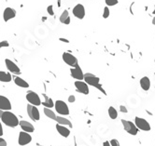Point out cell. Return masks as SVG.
Returning <instances> with one entry per match:
<instances>
[{
  "label": "cell",
  "mask_w": 155,
  "mask_h": 146,
  "mask_svg": "<svg viewBox=\"0 0 155 146\" xmlns=\"http://www.w3.org/2000/svg\"><path fill=\"white\" fill-rule=\"evenodd\" d=\"M75 101H76V99H75V96H74V95H70L68 97V102L70 103H73Z\"/></svg>",
  "instance_id": "obj_32"
},
{
  "label": "cell",
  "mask_w": 155,
  "mask_h": 146,
  "mask_svg": "<svg viewBox=\"0 0 155 146\" xmlns=\"http://www.w3.org/2000/svg\"><path fill=\"white\" fill-rule=\"evenodd\" d=\"M70 21H71V20H70V17H69L68 19L66 20L65 22V23H64V24H69V23H70Z\"/></svg>",
  "instance_id": "obj_37"
},
{
  "label": "cell",
  "mask_w": 155,
  "mask_h": 146,
  "mask_svg": "<svg viewBox=\"0 0 155 146\" xmlns=\"http://www.w3.org/2000/svg\"><path fill=\"white\" fill-rule=\"evenodd\" d=\"M122 124L124 130L130 135H134V136H135V135H136L137 132H138V129H137V127L136 126V124H134L131 121L122 119Z\"/></svg>",
  "instance_id": "obj_3"
},
{
  "label": "cell",
  "mask_w": 155,
  "mask_h": 146,
  "mask_svg": "<svg viewBox=\"0 0 155 146\" xmlns=\"http://www.w3.org/2000/svg\"><path fill=\"white\" fill-rule=\"evenodd\" d=\"M5 63H6V66L7 68H8V70L9 71L10 73L12 74H21V70L18 66H17L15 63H14L12 60H10L9 59H7L5 60Z\"/></svg>",
  "instance_id": "obj_13"
},
{
  "label": "cell",
  "mask_w": 155,
  "mask_h": 146,
  "mask_svg": "<svg viewBox=\"0 0 155 146\" xmlns=\"http://www.w3.org/2000/svg\"><path fill=\"white\" fill-rule=\"evenodd\" d=\"M56 122L60 125H63V126H69V127H72V123L67 118H65V117H62V116H57L56 118Z\"/></svg>",
  "instance_id": "obj_20"
},
{
  "label": "cell",
  "mask_w": 155,
  "mask_h": 146,
  "mask_svg": "<svg viewBox=\"0 0 155 146\" xmlns=\"http://www.w3.org/2000/svg\"><path fill=\"white\" fill-rule=\"evenodd\" d=\"M73 15L80 20H82L85 17V8L82 4H77L72 10Z\"/></svg>",
  "instance_id": "obj_10"
},
{
  "label": "cell",
  "mask_w": 155,
  "mask_h": 146,
  "mask_svg": "<svg viewBox=\"0 0 155 146\" xmlns=\"http://www.w3.org/2000/svg\"><path fill=\"white\" fill-rule=\"evenodd\" d=\"M108 115H110V117L111 119H116L118 117L117 110H116L114 107H112V106H110V107L108 108Z\"/></svg>",
  "instance_id": "obj_24"
},
{
  "label": "cell",
  "mask_w": 155,
  "mask_h": 146,
  "mask_svg": "<svg viewBox=\"0 0 155 146\" xmlns=\"http://www.w3.org/2000/svg\"><path fill=\"white\" fill-rule=\"evenodd\" d=\"M69 18V13H68V10H64L63 13L61 14V16H60V22L62 23H65V22L66 20H67Z\"/></svg>",
  "instance_id": "obj_25"
},
{
  "label": "cell",
  "mask_w": 155,
  "mask_h": 146,
  "mask_svg": "<svg viewBox=\"0 0 155 146\" xmlns=\"http://www.w3.org/2000/svg\"><path fill=\"white\" fill-rule=\"evenodd\" d=\"M54 107H55V110L57 111L58 113L62 115H69V108L67 104L63 102V101H56L55 103H54Z\"/></svg>",
  "instance_id": "obj_4"
},
{
  "label": "cell",
  "mask_w": 155,
  "mask_h": 146,
  "mask_svg": "<svg viewBox=\"0 0 155 146\" xmlns=\"http://www.w3.org/2000/svg\"><path fill=\"white\" fill-rule=\"evenodd\" d=\"M0 146H7V141L2 138H0Z\"/></svg>",
  "instance_id": "obj_33"
},
{
  "label": "cell",
  "mask_w": 155,
  "mask_h": 146,
  "mask_svg": "<svg viewBox=\"0 0 155 146\" xmlns=\"http://www.w3.org/2000/svg\"><path fill=\"white\" fill-rule=\"evenodd\" d=\"M27 113L30 118L34 121H38L40 118L39 112H38L37 106H35V105H32V104L27 105Z\"/></svg>",
  "instance_id": "obj_9"
},
{
  "label": "cell",
  "mask_w": 155,
  "mask_h": 146,
  "mask_svg": "<svg viewBox=\"0 0 155 146\" xmlns=\"http://www.w3.org/2000/svg\"><path fill=\"white\" fill-rule=\"evenodd\" d=\"M152 24H153V25H155V16L153 17V19H152Z\"/></svg>",
  "instance_id": "obj_39"
},
{
  "label": "cell",
  "mask_w": 155,
  "mask_h": 146,
  "mask_svg": "<svg viewBox=\"0 0 155 146\" xmlns=\"http://www.w3.org/2000/svg\"><path fill=\"white\" fill-rule=\"evenodd\" d=\"M20 126L21 127H22V129L23 131H25V132H33V131L35 130L34 129V126L31 123L27 122V121H20Z\"/></svg>",
  "instance_id": "obj_16"
},
{
  "label": "cell",
  "mask_w": 155,
  "mask_h": 146,
  "mask_svg": "<svg viewBox=\"0 0 155 146\" xmlns=\"http://www.w3.org/2000/svg\"><path fill=\"white\" fill-rule=\"evenodd\" d=\"M16 16V11L11 8H7L3 12V19L5 22H9L10 19H13Z\"/></svg>",
  "instance_id": "obj_15"
},
{
  "label": "cell",
  "mask_w": 155,
  "mask_h": 146,
  "mask_svg": "<svg viewBox=\"0 0 155 146\" xmlns=\"http://www.w3.org/2000/svg\"><path fill=\"white\" fill-rule=\"evenodd\" d=\"M110 9H108V7H105L104 12H103V18H104V19H108V18L110 17Z\"/></svg>",
  "instance_id": "obj_27"
},
{
  "label": "cell",
  "mask_w": 155,
  "mask_h": 146,
  "mask_svg": "<svg viewBox=\"0 0 155 146\" xmlns=\"http://www.w3.org/2000/svg\"><path fill=\"white\" fill-rule=\"evenodd\" d=\"M3 135V129H2V126H1V123H0V137Z\"/></svg>",
  "instance_id": "obj_36"
},
{
  "label": "cell",
  "mask_w": 155,
  "mask_h": 146,
  "mask_svg": "<svg viewBox=\"0 0 155 146\" xmlns=\"http://www.w3.org/2000/svg\"><path fill=\"white\" fill-rule=\"evenodd\" d=\"M26 100L29 102L30 104L35 105V106H39L41 104L40 98L36 92L34 91H28L26 94Z\"/></svg>",
  "instance_id": "obj_7"
},
{
  "label": "cell",
  "mask_w": 155,
  "mask_h": 146,
  "mask_svg": "<svg viewBox=\"0 0 155 146\" xmlns=\"http://www.w3.org/2000/svg\"><path fill=\"white\" fill-rule=\"evenodd\" d=\"M135 124L137 127V129L143 131H150V125L146 119L141 118V117L136 116L135 118Z\"/></svg>",
  "instance_id": "obj_5"
},
{
  "label": "cell",
  "mask_w": 155,
  "mask_h": 146,
  "mask_svg": "<svg viewBox=\"0 0 155 146\" xmlns=\"http://www.w3.org/2000/svg\"><path fill=\"white\" fill-rule=\"evenodd\" d=\"M154 62H155V60H154Z\"/></svg>",
  "instance_id": "obj_42"
},
{
  "label": "cell",
  "mask_w": 155,
  "mask_h": 146,
  "mask_svg": "<svg viewBox=\"0 0 155 146\" xmlns=\"http://www.w3.org/2000/svg\"><path fill=\"white\" fill-rule=\"evenodd\" d=\"M106 2V5L108 7H112V6H115L118 4V0H105Z\"/></svg>",
  "instance_id": "obj_26"
},
{
  "label": "cell",
  "mask_w": 155,
  "mask_h": 146,
  "mask_svg": "<svg viewBox=\"0 0 155 146\" xmlns=\"http://www.w3.org/2000/svg\"><path fill=\"white\" fill-rule=\"evenodd\" d=\"M3 113H4V111H3V110H1V109H0V118H1V117H2Z\"/></svg>",
  "instance_id": "obj_38"
},
{
  "label": "cell",
  "mask_w": 155,
  "mask_h": 146,
  "mask_svg": "<svg viewBox=\"0 0 155 146\" xmlns=\"http://www.w3.org/2000/svg\"><path fill=\"white\" fill-rule=\"evenodd\" d=\"M103 146H111V144H110V141H105L104 143H103Z\"/></svg>",
  "instance_id": "obj_35"
},
{
  "label": "cell",
  "mask_w": 155,
  "mask_h": 146,
  "mask_svg": "<svg viewBox=\"0 0 155 146\" xmlns=\"http://www.w3.org/2000/svg\"><path fill=\"white\" fill-rule=\"evenodd\" d=\"M59 40L61 41V42H64V43H69V40H68V39H66V38H63V37H61V38L59 39Z\"/></svg>",
  "instance_id": "obj_34"
},
{
  "label": "cell",
  "mask_w": 155,
  "mask_h": 146,
  "mask_svg": "<svg viewBox=\"0 0 155 146\" xmlns=\"http://www.w3.org/2000/svg\"><path fill=\"white\" fill-rule=\"evenodd\" d=\"M75 87L77 88V91L80 92L84 95H88L89 94V87H88V84L86 82H83V81H80V80H77L75 81Z\"/></svg>",
  "instance_id": "obj_11"
},
{
  "label": "cell",
  "mask_w": 155,
  "mask_h": 146,
  "mask_svg": "<svg viewBox=\"0 0 155 146\" xmlns=\"http://www.w3.org/2000/svg\"><path fill=\"white\" fill-rule=\"evenodd\" d=\"M9 42L8 41H1L0 42V48H2L3 47H9Z\"/></svg>",
  "instance_id": "obj_30"
},
{
  "label": "cell",
  "mask_w": 155,
  "mask_h": 146,
  "mask_svg": "<svg viewBox=\"0 0 155 146\" xmlns=\"http://www.w3.org/2000/svg\"><path fill=\"white\" fill-rule=\"evenodd\" d=\"M44 113H45V115L46 116H48L49 118H51L52 120H55L56 121V118H57V115H55V113L53 111H51V108H47V107H45L44 108Z\"/></svg>",
  "instance_id": "obj_22"
},
{
  "label": "cell",
  "mask_w": 155,
  "mask_h": 146,
  "mask_svg": "<svg viewBox=\"0 0 155 146\" xmlns=\"http://www.w3.org/2000/svg\"><path fill=\"white\" fill-rule=\"evenodd\" d=\"M120 110H121L122 113H126L128 112V111H127V108H126L124 105H121V106H120Z\"/></svg>",
  "instance_id": "obj_31"
},
{
  "label": "cell",
  "mask_w": 155,
  "mask_h": 146,
  "mask_svg": "<svg viewBox=\"0 0 155 146\" xmlns=\"http://www.w3.org/2000/svg\"><path fill=\"white\" fill-rule=\"evenodd\" d=\"M58 6H61V0H58Z\"/></svg>",
  "instance_id": "obj_40"
},
{
  "label": "cell",
  "mask_w": 155,
  "mask_h": 146,
  "mask_svg": "<svg viewBox=\"0 0 155 146\" xmlns=\"http://www.w3.org/2000/svg\"><path fill=\"white\" fill-rule=\"evenodd\" d=\"M47 11H48V13L50 14L51 16H53L54 15V11H53V7H52L51 5H50L47 8Z\"/></svg>",
  "instance_id": "obj_28"
},
{
  "label": "cell",
  "mask_w": 155,
  "mask_h": 146,
  "mask_svg": "<svg viewBox=\"0 0 155 146\" xmlns=\"http://www.w3.org/2000/svg\"><path fill=\"white\" fill-rule=\"evenodd\" d=\"M11 79H12V76L9 73H6L4 71H0V81L1 82H10Z\"/></svg>",
  "instance_id": "obj_19"
},
{
  "label": "cell",
  "mask_w": 155,
  "mask_h": 146,
  "mask_svg": "<svg viewBox=\"0 0 155 146\" xmlns=\"http://www.w3.org/2000/svg\"><path fill=\"white\" fill-rule=\"evenodd\" d=\"M70 74L76 80H80V81L84 80V74L79 64L75 67H71L70 68Z\"/></svg>",
  "instance_id": "obj_8"
},
{
  "label": "cell",
  "mask_w": 155,
  "mask_h": 146,
  "mask_svg": "<svg viewBox=\"0 0 155 146\" xmlns=\"http://www.w3.org/2000/svg\"><path fill=\"white\" fill-rule=\"evenodd\" d=\"M0 109L1 110H9L11 109V104H10V102L9 101L8 98H6L5 96L0 95Z\"/></svg>",
  "instance_id": "obj_14"
},
{
  "label": "cell",
  "mask_w": 155,
  "mask_h": 146,
  "mask_svg": "<svg viewBox=\"0 0 155 146\" xmlns=\"http://www.w3.org/2000/svg\"><path fill=\"white\" fill-rule=\"evenodd\" d=\"M14 82H15V84L17 85V86L19 87H22V88H29V84L27 83L26 81H24L23 79H22V78L20 77H15L14 78Z\"/></svg>",
  "instance_id": "obj_23"
},
{
  "label": "cell",
  "mask_w": 155,
  "mask_h": 146,
  "mask_svg": "<svg viewBox=\"0 0 155 146\" xmlns=\"http://www.w3.org/2000/svg\"><path fill=\"white\" fill-rule=\"evenodd\" d=\"M31 141H32V137L30 136V134H28V132L25 131H22L19 134V139H18V142L20 145H26L28 143H30Z\"/></svg>",
  "instance_id": "obj_12"
},
{
  "label": "cell",
  "mask_w": 155,
  "mask_h": 146,
  "mask_svg": "<svg viewBox=\"0 0 155 146\" xmlns=\"http://www.w3.org/2000/svg\"><path fill=\"white\" fill-rule=\"evenodd\" d=\"M139 83H140V87L142 88L143 90L148 91L150 88V80L148 76L142 77L141 79H140Z\"/></svg>",
  "instance_id": "obj_18"
},
{
  "label": "cell",
  "mask_w": 155,
  "mask_h": 146,
  "mask_svg": "<svg viewBox=\"0 0 155 146\" xmlns=\"http://www.w3.org/2000/svg\"><path fill=\"white\" fill-rule=\"evenodd\" d=\"M110 144H111V146H121L120 145L119 141L116 140V139H112V140L110 141Z\"/></svg>",
  "instance_id": "obj_29"
},
{
  "label": "cell",
  "mask_w": 155,
  "mask_h": 146,
  "mask_svg": "<svg viewBox=\"0 0 155 146\" xmlns=\"http://www.w3.org/2000/svg\"><path fill=\"white\" fill-rule=\"evenodd\" d=\"M56 129H57V131L61 136L65 137V138H67L70 135V130L67 129V127L63 126V125H60V124L56 125Z\"/></svg>",
  "instance_id": "obj_17"
},
{
  "label": "cell",
  "mask_w": 155,
  "mask_h": 146,
  "mask_svg": "<svg viewBox=\"0 0 155 146\" xmlns=\"http://www.w3.org/2000/svg\"><path fill=\"white\" fill-rule=\"evenodd\" d=\"M1 120L6 126L10 127H15L20 124L17 116L9 111H5L4 113H3Z\"/></svg>",
  "instance_id": "obj_2"
},
{
  "label": "cell",
  "mask_w": 155,
  "mask_h": 146,
  "mask_svg": "<svg viewBox=\"0 0 155 146\" xmlns=\"http://www.w3.org/2000/svg\"><path fill=\"white\" fill-rule=\"evenodd\" d=\"M84 81H85L88 85H90V86H93L94 88H96L97 90L99 91H101L104 95H107L106 91L104 90L103 87L100 85L99 77L96 76L94 74H91V73H86V74H84Z\"/></svg>",
  "instance_id": "obj_1"
},
{
  "label": "cell",
  "mask_w": 155,
  "mask_h": 146,
  "mask_svg": "<svg viewBox=\"0 0 155 146\" xmlns=\"http://www.w3.org/2000/svg\"><path fill=\"white\" fill-rule=\"evenodd\" d=\"M152 14H155V6H154V9H153V11H152Z\"/></svg>",
  "instance_id": "obj_41"
},
{
  "label": "cell",
  "mask_w": 155,
  "mask_h": 146,
  "mask_svg": "<svg viewBox=\"0 0 155 146\" xmlns=\"http://www.w3.org/2000/svg\"><path fill=\"white\" fill-rule=\"evenodd\" d=\"M43 97L45 99V101L42 102V104H43L45 107H47V108H52L54 106V102L50 98V97H48L47 95H43Z\"/></svg>",
  "instance_id": "obj_21"
},
{
  "label": "cell",
  "mask_w": 155,
  "mask_h": 146,
  "mask_svg": "<svg viewBox=\"0 0 155 146\" xmlns=\"http://www.w3.org/2000/svg\"><path fill=\"white\" fill-rule=\"evenodd\" d=\"M63 60L66 63L67 65L71 66V67H75L77 66L79 63H78V59L75 56L72 55L71 53L68 52H64L63 53Z\"/></svg>",
  "instance_id": "obj_6"
}]
</instances>
